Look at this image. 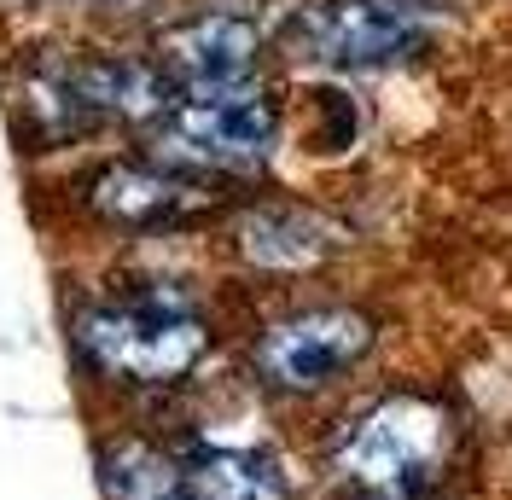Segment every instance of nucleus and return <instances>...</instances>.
I'll return each mask as SVG.
<instances>
[{
	"label": "nucleus",
	"instance_id": "obj_1",
	"mask_svg": "<svg viewBox=\"0 0 512 500\" xmlns=\"http://www.w3.org/2000/svg\"><path fill=\"white\" fill-rule=\"evenodd\" d=\"M64 338L82 384L94 390H169L204 367V355L216 349L210 320L198 314L187 291L169 280L123 285V291H88L82 303L64 314Z\"/></svg>",
	"mask_w": 512,
	"mask_h": 500
},
{
	"label": "nucleus",
	"instance_id": "obj_2",
	"mask_svg": "<svg viewBox=\"0 0 512 500\" xmlns=\"http://www.w3.org/2000/svg\"><path fill=\"white\" fill-rule=\"evenodd\" d=\"M158 157L175 169H256L280 140V111L274 99L256 88H233V94H187L163 111L158 123Z\"/></svg>",
	"mask_w": 512,
	"mask_h": 500
},
{
	"label": "nucleus",
	"instance_id": "obj_3",
	"mask_svg": "<svg viewBox=\"0 0 512 500\" xmlns=\"http://www.w3.org/2000/svg\"><path fill=\"white\" fill-rule=\"evenodd\" d=\"M431 24V0H303L286 24V41L303 59L373 70L419 47Z\"/></svg>",
	"mask_w": 512,
	"mask_h": 500
},
{
	"label": "nucleus",
	"instance_id": "obj_4",
	"mask_svg": "<svg viewBox=\"0 0 512 500\" xmlns=\"http://www.w3.org/2000/svg\"><path fill=\"white\" fill-rule=\"evenodd\" d=\"M373 349V320L344 303H320V309L280 314L274 326H262L251 349V373L280 390V396H315L332 378H344Z\"/></svg>",
	"mask_w": 512,
	"mask_h": 500
},
{
	"label": "nucleus",
	"instance_id": "obj_5",
	"mask_svg": "<svg viewBox=\"0 0 512 500\" xmlns=\"http://www.w3.org/2000/svg\"><path fill=\"white\" fill-rule=\"evenodd\" d=\"M437 460H443V413L419 396H390L367 407L338 442V471L379 495H414L419 483H431Z\"/></svg>",
	"mask_w": 512,
	"mask_h": 500
},
{
	"label": "nucleus",
	"instance_id": "obj_6",
	"mask_svg": "<svg viewBox=\"0 0 512 500\" xmlns=\"http://www.w3.org/2000/svg\"><path fill=\"white\" fill-rule=\"evenodd\" d=\"M204 204H210V192L198 187V175L163 163V157H117L88 175V210L128 233L175 227V221L198 216Z\"/></svg>",
	"mask_w": 512,
	"mask_h": 500
},
{
	"label": "nucleus",
	"instance_id": "obj_7",
	"mask_svg": "<svg viewBox=\"0 0 512 500\" xmlns=\"http://www.w3.org/2000/svg\"><path fill=\"white\" fill-rule=\"evenodd\" d=\"M262 59V35L239 12H198L169 24L158 41V64L169 82H181L192 94H233L251 82Z\"/></svg>",
	"mask_w": 512,
	"mask_h": 500
},
{
	"label": "nucleus",
	"instance_id": "obj_8",
	"mask_svg": "<svg viewBox=\"0 0 512 500\" xmlns=\"http://www.w3.org/2000/svg\"><path fill=\"white\" fill-rule=\"evenodd\" d=\"M181 500H291V477L274 454L239 442H192L175 448Z\"/></svg>",
	"mask_w": 512,
	"mask_h": 500
},
{
	"label": "nucleus",
	"instance_id": "obj_9",
	"mask_svg": "<svg viewBox=\"0 0 512 500\" xmlns=\"http://www.w3.org/2000/svg\"><path fill=\"white\" fill-rule=\"evenodd\" d=\"M94 477L105 500H175L181 495V460L152 431H105L94 442Z\"/></svg>",
	"mask_w": 512,
	"mask_h": 500
},
{
	"label": "nucleus",
	"instance_id": "obj_10",
	"mask_svg": "<svg viewBox=\"0 0 512 500\" xmlns=\"http://www.w3.org/2000/svg\"><path fill=\"white\" fill-rule=\"evenodd\" d=\"M332 245H338L332 221L303 210V204H256V210L239 216V250H245V262L274 268V274L315 268Z\"/></svg>",
	"mask_w": 512,
	"mask_h": 500
},
{
	"label": "nucleus",
	"instance_id": "obj_11",
	"mask_svg": "<svg viewBox=\"0 0 512 500\" xmlns=\"http://www.w3.org/2000/svg\"><path fill=\"white\" fill-rule=\"evenodd\" d=\"M175 500H181V495H175Z\"/></svg>",
	"mask_w": 512,
	"mask_h": 500
}]
</instances>
